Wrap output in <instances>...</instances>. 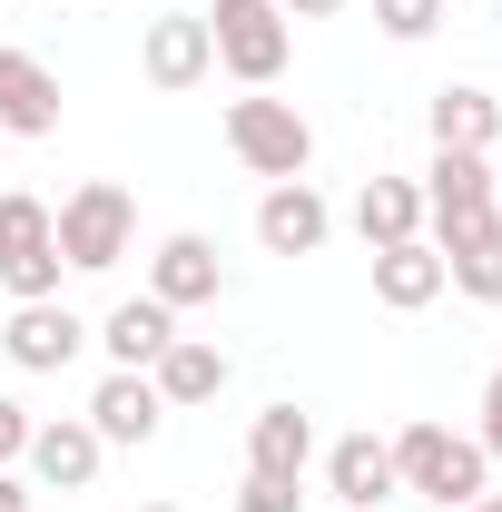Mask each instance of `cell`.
<instances>
[{
	"instance_id": "obj_1",
	"label": "cell",
	"mask_w": 502,
	"mask_h": 512,
	"mask_svg": "<svg viewBox=\"0 0 502 512\" xmlns=\"http://www.w3.org/2000/svg\"><path fill=\"white\" fill-rule=\"evenodd\" d=\"M50 237H60V266L69 276H109L128 247H138V197L119 178H89V188H69L50 207Z\"/></svg>"
},
{
	"instance_id": "obj_2",
	"label": "cell",
	"mask_w": 502,
	"mask_h": 512,
	"mask_svg": "<svg viewBox=\"0 0 502 512\" xmlns=\"http://www.w3.org/2000/svg\"><path fill=\"white\" fill-rule=\"evenodd\" d=\"M394 483L424 493V503H443V512H463L473 493H493V453L473 444V434H453V424H404L394 434Z\"/></svg>"
},
{
	"instance_id": "obj_3",
	"label": "cell",
	"mask_w": 502,
	"mask_h": 512,
	"mask_svg": "<svg viewBox=\"0 0 502 512\" xmlns=\"http://www.w3.org/2000/svg\"><path fill=\"white\" fill-rule=\"evenodd\" d=\"M207 40H217V69L247 79V89H276L296 60V30H286L276 0H207Z\"/></svg>"
},
{
	"instance_id": "obj_4",
	"label": "cell",
	"mask_w": 502,
	"mask_h": 512,
	"mask_svg": "<svg viewBox=\"0 0 502 512\" xmlns=\"http://www.w3.org/2000/svg\"><path fill=\"white\" fill-rule=\"evenodd\" d=\"M414 188H424V237H434V247H463V237L502 227V207H493V158H473V148H434V168H424Z\"/></svg>"
},
{
	"instance_id": "obj_5",
	"label": "cell",
	"mask_w": 502,
	"mask_h": 512,
	"mask_svg": "<svg viewBox=\"0 0 502 512\" xmlns=\"http://www.w3.org/2000/svg\"><path fill=\"white\" fill-rule=\"evenodd\" d=\"M227 148L247 158L266 188H276V178H306V168H315V128L296 119V99H266V89L227 99Z\"/></svg>"
},
{
	"instance_id": "obj_6",
	"label": "cell",
	"mask_w": 502,
	"mask_h": 512,
	"mask_svg": "<svg viewBox=\"0 0 502 512\" xmlns=\"http://www.w3.org/2000/svg\"><path fill=\"white\" fill-rule=\"evenodd\" d=\"M0 286H10V306L60 296V237H50V207L30 188L0 197Z\"/></svg>"
},
{
	"instance_id": "obj_7",
	"label": "cell",
	"mask_w": 502,
	"mask_h": 512,
	"mask_svg": "<svg viewBox=\"0 0 502 512\" xmlns=\"http://www.w3.org/2000/svg\"><path fill=\"white\" fill-rule=\"evenodd\" d=\"M138 69H148V89H197L207 69H217V40H207V10H158L148 30H138Z\"/></svg>"
},
{
	"instance_id": "obj_8",
	"label": "cell",
	"mask_w": 502,
	"mask_h": 512,
	"mask_svg": "<svg viewBox=\"0 0 502 512\" xmlns=\"http://www.w3.org/2000/svg\"><path fill=\"white\" fill-rule=\"evenodd\" d=\"M148 296H158L168 316H188V306H217V296H227V266H217V247H207L197 227L158 237V256H148Z\"/></svg>"
},
{
	"instance_id": "obj_9",
	"label": "cell",
	"mask_w": 502,
	"mask_h": 512,
	"mask_svg": "<svg viewBox=\"0 0 502 512\" xmlns=\"http://www.w3.org/2000/svg\"><path fill=\"white\" fill-rule=\"evenodd\" d=\"M79 345H89V325L69 316L60 296H40V306H10V325H0V355H10L20 375H60Z\"/></svg>"
},
{
	"instance_id": "obj_10",
	"label": "cell",
	"mask_w": 502,
	"mask_h": 512,
	"mask_svg": "<svg viewBox=\"0 0 502 512\" xmlns=\"http://www.w3.org/2000/svg\"><path fill=\"white\" fill-rule=\"evenodd\" d=\"M335 237V207L306 188V178H276V188L256 197V247L266 256H315Z\"/></svg>"
},
{
	"instance_id": "obj_11",
	"label": "cell",
	"mask_w": 502,
	"mask_h": 512,
	"mask_svg": "<svg viewBox=\"0 0 502 512\" xmlns=\"http://www.w3.org/2000/svg\"><path fill=\"white\" fill-rule=\"evenodd\" d=\"M99 434H89V414H60V424H30V483H50V493H89L99 483Z\"/></svg>"
},
{
	"instance_id": "obj_12",
	"label": "cell",
	"mask_w": 502,
	"mask_h": 512,
	"mask_svg": "<svg viewBox=\"0 0 502 512\" xmlns=\"http://www.w3.org/2000/svg\"><path fill=\"white\" fill-rule=\"evenodd\" d=\"M227 375H237V365H227V345H217V335H178V345L148 365V384H158V404H168V414L217 404V394H227Z\"/></svg>"
},
{
	"instance_id": "obj_13",
	"label": "cell",
	"mask_w": 502,
	"mask_h": 512,
	"mask_svg": "<svg viewBox=\"0 0 502 512\" xmlns=\"http://www.w3.org/2000/svg\"><path fill=\"white\" fill-rule=\"evenodd\" d=\"M60 128V79L30 50H0V138H50Z\"/></svg>"
},
{
	"instance_id": "obj_14",
	"label": "cell",
	"mask_w": 502,
	"mask_h": 512,
	"mask_svg": "<svg viewBox=\"0 0 502 512\" xmlns=\"http://www.w3.org/2000/svg\"><path fill=\"white\" fill-rule=\"evenodd\" d=\"M158 424H168L158 384L128 375V365H109V375H99V394H89V434H99V444H148Z\"/></svg>"
},
{
	"instance_id": "obj_15",
	"label": "cell",
	"mask_w": 502,
	"mask_h": 512,
	"mask_svg": "<svg viewBox=\"0 0 502 512\" xmlns=\"http://www.w3.org/2000/svg\"><path fill=\"white\" fill-rule=\"evenodd\" d=\"M99 345H109V365H128V375H148L168 345H178V316L158 306V296H128V306H109V316L89 325Z\"/></svg>"
},
{
	"instance_id": "obj_16",
	"label": "cell",
	"mask_w": 502,
	"mask_h": 512,
	"mask_svg": "<svg viewBox=\"0 0 502 512\" xmlns=\"http://www.w3.org/2000/svg\"><path fill=\"white\" fill-rule=\"evenodd\" d=\"M325 493L335 503H394L404 483H394V444L384 434H335L325 444Z\"/></svg>"
},
{
	"instance_id": "obj_17",
	"label": "cell",
	"mask_w": 502,
	"mask_h": 512,
	"mask_svg": "<svg viewBox=\"0 0 502 512\" xmlns=\"http://www.w3.org/2000/svg\"><path fill=\"white\" fill-rule=\"evenodd\" d=\"M375 296L394 316H424L443 296V247L434 237H404V247H375Z\"/></svg>"
},
{
	"instance_id": "obj_18",
	"label": "cell",
	"mask_w": 502,
	"mask_h": 512,
	"mask_svg": "<svg viewBox=\"0 0 502 512\" xmlns=\"http://www.w3.org/2000/svg\"><path fill=\"white\" fill-rule=\"evenodd\" d=\"M315 463V414H296V404H266L247 424V473H276V483H306Z\"/></svg>"
},
{
	"instance_id": "obj_19",
	"label": "cell",
	"mask_w": 502,
	"mask_h": 512,
	"mask_svg": "<svg viewBox=\"0 0 502 512\" xmlns=\"http://www.w3.org/2000/svg\"><path fill=\"white\" fill-rule=\"evenodd\" d=\"M355 237H365V256L424 237V188H414V178H365V188H355Z\"/></svg>"
},
{
	"instance_id": "obj_20",
	"label": "cell",
	"mask_w": 502,
	"mask_h": 512,
	"mask_svg": "<svg viewBox=\"0 0 502 512\" xmlns=\"http://www.w3.org/2000/svg\"><path fill=\"white\" fill-rule=\"evenodd\" d=\"M424 128H434V148H473V158H493V138H502V99L453 79V89H434Z\"/></svg>"
},
{
	"instance_id": "obj_21",
	"label": "cell",
	"mask_w": 502,
	"mask_h": 512,
	"mask_svg": "<svg viewBox=\"0 0 502 512\" xmlns=\"http://www.w3.org/2000/svg\"><path fill=\"white\" fill-rule=\"evenodd\" d=\"M443 286H463L473 306H502V227L463 237V247H443Z\"/></svg>"
},
{
	"instance_id": "obj_22",
	"label": "cell",
	"mask_w": 502,
	"mask_h": 512,
	"mask_svg": "<svg viewBox=\"0 0 502 512\" xmlns=\"http://www.w3.org/2000/svg\"><path fill=\"white\" fill-rule=\"evenodd\" d=\"M443 10H453V0H375V30L384 40H434Z\"/></svg>"
},
{
	"instance_id": "obj_23",
	"label": "cell",
	"mask_w": 502,
	"mask_h": 512,
	"mask_svg": "<svg viewBox=\"0 0 502 512\" xmlns=\"http://www.w3.org/2000/svg\"><path fill=\"white\" fill-rule=\"evenodd\" d=\"M306 503V483H276V473H247L237 483V512H296Z\"/></svg>"
},
{
	"instance_id": "obj_24",
	"label": "cell",
	"mask_w": 502,
	"mask_h": 512,
	"mask_svg": "<svg viewBox=\"0 0 502 512\" xmlns=\"http://www.w3.org/2000/svg\"><path fill=\"white\" fill-rule=\"evenodd\" d=\"M473 444L502 463V365H493V384H483V434H473Z\"/></svg>"
},
{
	"instance_id": "obj_25",
	"label": "cell",
	"mask_w": 502,
	"mask_h": 512,
	"mask_svg": "<svg viewBox=\"0 0 502 512\" xmlns=\"http://www.w3.org/2000/svg\"><path fill=\"white\" fill-rule=\"evenodd\" d=\"M20 453H30V414L0 394V463H20Z\"/></svg>"
},
{
	"instance_id": "obj_26",
	"label": "cell",
	"mask_w": 502,
	"mask_h": 512,
	"mask_svg": "<svg viewBox=\"0 0 502 512\" xmlns=\"http://www.w3.org/2000/svg\"><path fill=\"white\" fill-rule=\"evenodd\" d=\"M276 10H286V20H335L345 0H276Z\"/></svg>"
},
{
	"instance_id": "obj_27",
	"label": "cell",
	"mask_w": 502,
	"mask_h": 512,
	"mask_svg": "<svg viewBox=\"0 0 502 512\" xmlns=\"http://www.w3.org/2000/svg\"><path fill=\"white\" fill-rule=\"evenodd\" d=\"M0 512H30V483H20L10 463H0Z\"/></svg>"
},
{
	"instance_id": "obj_28",
	"label": "cell",
	"mask_w": 502,
	"mask_h": 512,
	"mask_svg": "<svg viewBox=\"0 0 502 512\" xmlns=\"http://www.w3.org/2000/svg\"><path fill=\"white\" fill-rule=\"evenodd\" d=\"M463 512H502V493H473V503H463Z\"/></svg>"
},
{
	"instance_id": "obj_29",
	"label": "cell",
	"mask_w": 502,
	"mask_h": 512,
	"mask_svg": "<svg viewBox=\"0 0 502 512\" xmlns=\"http://www.w3.org/2000/svg\"><path fill=\"white\" fill-rule=\"evenodd\" d=\"M335 512H394V503H335Z\"/></svg>"
},
{
	"instance_id": "obj_30",
	"label": "cell",
	"mask_w": 502,
	"mask_h": 512,
	"mask_svg": "<svg viewBox=\"0 0 502 512\" xmlns=\"http://www.w3.org/2000/svg\"><path fill=\"white\" fill-rule=\"evenodd\" d=\"M138 512H178V503H138Z\"/></svg>"
},
{
	"instance_id": "obj_31",
	"label": "cell",
	"mask_w": 502,
	"mask_h": 512,
	"mask_svg": "<svg viewBox=\"0 0 502 512\" xmlns=\"http://www.w3.org/2000/svg\"><path fill=\"white\" fill-rule=\"evenodd\" d=\"M493 207H502V178H493Z\"/></svg>"
}]
</instances>
